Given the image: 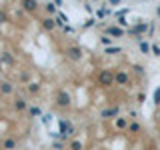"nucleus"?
I'll return each instance as SVG.
<instances>
[{"label": "nucleus", "mask_w": 160, "mask_h": 150, "mask_svg": "<svg viewBox=\"0 0 160 150\" xmlns=\"http://www.w3.org/2000/svg\"><path fill=\"white\" fill-rule=\"evenodd\" d=\"M154 102L160 104V88H156V92H154Z\"/></svg>", "instance_id": "a878e982"}, {"label": "nucleus", "mask_w": 160, "mask_h": 150, "mask_svg": "<svg viewBox=\"0 0 160 150\" xmlns=\"http://www.w3.org/2000/svg\"><path fill=\"white\" fill-rule=\"evenodd\" d=\"M114 82L120 84V86H124V84H128V74L124 72V70H120V72L114 74Z\"/></svg>", "instance_id": "0eeeda50"}, {"label": "nucleus", "mask_w": 160, "mask_h": 150, "mask_svg": "<svg viewBox=\"0 0 160 150\" xmlns=\"http://www.w3.org/2000/svg\"><path fill=\"white\" fill-rule=\"evenodd\" d=\"M58 128H60V138H70L74 134V126L70 124V120H60L58 122Z\"/></svg>", "instance_id": "f257e3e1"}, {"label": "nucleus", "mask_w": 160, "mask_h": 150, "mask_svg": "<svg viewBox=\"0 0 160 150\" xmlns=\"http://www.w3.org/2000/svg\"><path fill=\"white\" fill-rule=\"evenodd\" d=\"M70 102H72V100H70V94L68 92H64V90H58L56 92V104L60 108H70Z\"/></svg>", "instance_id": "7ed1b4c3"}, {"label": "nucleus", "mask_w": 160, "mask_h": 150, "mask_svg": "<svg viewBox=\"0 0 160 150\" xmlns=\"http://www.w3.org/2000/svg\"><path fill=\"white\" fill-rule=\"evenodd\" d=\"M126 126H128V120L126 118H116V128L122 130V128H126Z\"/></svg>", "instance_id": "6ab92c4d"}, {"label": "nucleus", "mask_w": 160, "mask_h": 150, "mask_svg": "<svg viewBox=\"0 0 160 150\" xmlns=\"http://www.w3.org/2000/svg\"><path fill=\"white\" fill-rule=\"evenodd\" d=\"M106 14H110V8H102V10H98V12H96V16H98V18H104Z\"/></svg>", "instance_id": "b1692460"}, {"label": "nucleus", "mask_w": 160, "mask_h": 150, "mask_svg": "<svg viewBox=\"0 0 160 150\" xmlns=\"http://www.w3.org/2000/svg\"><path fill=\"white\" fill-rule=\"evenodd\" d=\"M152 52L156 54V56H160V46H156V44H154V46H152Z\"/></svg>", "instance_id": "bb28decb"}, {"label": "nucleus", "mask_w": 160, "mask_h": 150, "mask_svg": "<svg viewBox=\"0 0 160 150\" xmlns=\"http://www.w3.org/2000/svg\"><path fill=\"white\" fill-rule=\"evenodd\" d=\"M158 120H160V112H158Z\"/></svg>", "instance_id": "72a5a7b5"}, {"label": "nucleus", "mask_w": 160, "mask_h": 150, "mask_svg": "<svg viewBox=\"0 0 160 150\" xmlns=\"http://www.w3.org/2000/svg\"><path fill=\"white\" fill-rule=\"evenodd\" d=\"M44 8H46V12H48V16H56V14H58V6H56V4H54V2H46V4H44Z\"/></svg>", "instance_id": "ddd939ff"}, {"label": "nucleus", "mask_w": 160, "mask_h": 150, "mask_svg": "<svg viewBox=\"0 0 160 150\" xmlns=\"http://www.w3.org/2000/svg\"><path fill=\"white\" fill-rule=\"evenodd\" d=\"M14 92V84L12 82H0V94H12Z\"/></svg>", "instance_id": "6e6552de"}, {"label": "nucleus", "mask_w": 160, "mask_h": 150, "mask_svg": "<svg viewBox=\"0 0 160 150\" xmlns=\"http://www.w3.org/2000/svg\"><path fill=\"white\" fill-rule=\"evenodd\" d=\"M46 2H48V0H46Z\"/></svg>", "instance_id": "f704fd0d"}, {"label": "nucleus", "mask_w": 160, "mask_h": 150, "mask_svg": "<svg viewBox=\"0 0 160 150\" xmlns=\"http://www.w3.org/2000/svg\"><path fill=\"white\" fill-rule=\"evenodd\" d=\"M102 118H114V116H118V106H112V108H106V110H102V114H100Z\"/></svg>", "instance_id": "1a4fd4ad"}, {"label": "nucleus", "mask_w": 160, "mask_h": 150, "mask_svg": "<svg viewBox=\"0 0 160 150\" xmlns=\"http://www.w3.org/2000/svg\"><path fill=\"white\" fill-rule=\"evenodd\" d=\"M4 20H6V14H4V12H0V22H4Z\"/></svg>", "instance_id": "c756f323"}, {"label": "nucleus", "mask_w": 160, "mask_h": 150, "mask_svg": "<svg viewBox=\"0 0 160 150\" xmlns=\"http://www.w3.org/2000/svg\"><path fill=\"white\" fill-rule=\"evenodd\" d=\"M140 50H142V54H150V50H152V46H150L148 42H144V40H142V42H140Z\"/></svg>", "instance_id": "f3484780"}, {"label": "nucleus", "mask_w": 160, "mask_h": 150, "mask_svg": "<svg viewBox=\"0 0 160 150\" xmlns=\"http://www.w3.org/2000/svg\"><path fill=\"white\" fill-rule=\"evenodd\" d=\"M108 2H110V6H116V4H120L122 0H108Z\"/></svg>", "instance_id": "c85d7f7f"}, {"label": "nucleus", "mask_w": 160, "mask_h": 150, "mask_svg": "<svg viewBox=\"0 0 160 150\" xmlns=\"http://www.w3.org/2000/svg\"><path fill=\"white\" fill-rule=\"evenodd\" d=\"M54 4H56V6H62V0H54Z\"/></svg>", "instance_id": "7c9ffc66"}, {"label": "nucleus", "mask_w": 160, "mask_h": 150, "mask_svg": "<svg viewBox=\"0 0 160 150\" xmlns=\"http://www.w3.org/2000/svg\"><path fill=\"white\" fill-rule=\"evenodd\" d=\"M50 122H52V114H42V124H46V126H48Z\"/></svg>", "instance_id": "5701e85b"}, {"label": "nucleus", "mask_w": 160, "mask_h": 150, "mask_svg": "<svg viewBox=\"0 0 160 150\" xmlns=\"http://www.w3.org/2000/svg\"><path fill=\"white\" fill-rule=\"evenodd\" d=\"M42 26L46 30H54V26H56V18H54V16H46L42 20Z\"/></svg>", "instance_id": "9d476101"}, {"label": "nucleus", "mask_w": 160, "mask_h": 150, "mask_svg": "<svg viewBox=\"0 0 160 150\" xmlns=\"http://www.w3.org/2000/svg\"><path fill=\"white\" fill-rule=\"evenodd\" d=\"M54 18H56V24H58V26H66V24H68V16L64 12H58Z\"/></svg>", "instance_id": "4468645a"}, {"label": "nucleus", "mask_w": 160, "mask_h": 150, "mask_svg": "<svg viewBox=\"0 0 160 150\" xmlns=\"http://www.w3.org/2000/svg\"><path fill=\"white\" fill-rule=\"evenodd\" d=\"M104 52H106V54H120V52H122V48H120V46H108Z\"/></svg>", "instance_id": "a211bd4d"}, {"label": "nucleus", "mask_w": 160, "mask_h": 150, "mask_svg": "<svg viewBox=\"0 0 160 150\" xmlns=\"http://www.w3.org/2000/svg\"><path fill=\"white\" fill-rule=\"evenodd\" d=\"M128 130H130V132H134V134H136V132H140V124H138V122H132V124H128Z\"/></svg>", "instance_id": "4be33fe9"}, {"label": "nucleus", "mask_w": 160, "mask_h": 150, "mask_svg": "<svg viewBox=\"0 0 160 150\" xmlns=\"http://www.w3.org/2000/svg\"><path fill=\"white\" fill-rule=\"evenodd\" d=\"M2 68H4V64H2V62H0V72H2Z\"/></svg>", "instance_id": "2f4dec72"}, {"label": "nucleus", "mask_w": 160, "mask_h": 150, "mask_svg": "<svg viewBox=\"0 0 160 150\" xmlns=\"http://www.w3.org/2000/svg\"><path fill=\"white\" fill-rule=\"evenodd\" d=\"M12 106H14L16 112H22V110H26V100H24V98H16L12 102Z\"/></svg>", "instance_id": "9b49d317"}, {"label": "nucleus", "mask_w": 160, "mask_h": 150, "mask_svg": "<svg viewBox=\"0 0 160 150\" xmlns=\"http://www.w3.org/2000/svg\"><path fill=\"white\" fill-rule=\"evenodd\" d=\"M70 150H82V142L80 140H72L70 142Z\"/></svg>", "instance_id": "aec40b11"}, {"label": "nucleus", "mask_w": 160, "mask_h": 150, "mask_svg": "<svg viewBox=\"0 0 160 150\" xmlns=\"http://www.w3.org/2000/svg\"><path fill=\"white\" fill-rule=\"evenodd\" d=\"M66 56L70 60H74V62H78V60L82 58V48L80 46H68L66 48Z\"/></svg>", "instance_id": "20e7f679"}, {"label": "nucleus", "mask_w": 160, "mask_h": 150, "mask_svg": "<svg viewBox=\"0 0 160 150\" xmlns=\"http://www.w3.org/2000/svg\"><path fill=\"white\" fill-rule=\"evenodd\" d=\"M0 62H2V64H8V66H12V64H14L12 54H10V52H4V54H2V58H0Z\"/></svg>", "instance_id": "dca6fc26"}, {"label": "nucleus", "mask_w": 160, "mask_h": 150, "mask_svg": "<svg viewBox=\"0 0 160 150\" xmlns=\"http://www.w3.org/2000/svg\"><path fill=\"white\" fill-rule=\"evenodd\" d=\"M92 24H94V20L90 18V20H86V24H84V28H90V26H92Z\"/></svg>", "instance_id": "cd10ccee"}, {"label": "nucleus", "mask_w": 160, "mask_h": 150, "mask_svg": "<svg viewBox=\"0 0 160 150\" xmlns=\"http://www.w3.org/2000/svg\"><path fill=\"white\" fill-rule=\"evenodd\" d=\"M22 8L26 12H36L38 10V2L36 0H22Z\"/></svg>", "instance_id": "423d86ee"}, {"label": "nucleus", "mask_w": 160, "mask_h": 150, "mask_svg": "<svg viewBox=\"0 0 160 150\" xmlns=\"http://www.w3.org/2000/svg\"><path fill=\"white\" fill-rule=\"evenodd\" d=\"M98 84L100 86H112L114 84V72L112 70H102L98 74Z\"/></svg>", "instance_id": "f03ea898"}, {"label": "nucleus", "mask_w": 160, "mask_h": 150, "mask_svg": "<svg viewBox=\"0 0 160 150\" xmlns=\"http://www.w3.org/2000/svg\"><path fill=\"white\" fill-rule=\"evenodd\" d=\"M26 90H28V94H38L40 92V84L38 82H28L26 84Z\"/></svg>", "instance_id": "2eb2a0df"}, {"label": "nucleus", "mask_w": 160, "mask_h": 150, "mask_svg": "<svg viewBox=\"0 0 160 150\" xmlns=\"http://www.w3.org/2000/svg\"><path fill=\"white\" fill-rule=\"evenodd\" d=\"M158 16H160V8H158Z\"/></svg>", "instance_id": "473e14b6"}, {"label": "nucleus", "mask_w": 160, "mask_h": 150, "mask_svg": "<svg viewBox=\"0 0 160 150\" xmlns=\"http://www.w3.org/2000/svg\"><path fill=\"white\" fill-rule=\"evenodd\" d=\"M28 112H30V116H42V112H40V108H38V106L28 108Z\"/></svg>", "instance_id": "412c9836"}, {"label": "nucleus", "mask_w": 160, "mask_h": 150, "mask_svg": "<svg viewBox=\"0 0 160 150\" xmlns=\"http://www.w3.org/2000/svg\"><path fill=\"white\" fill-rule=\"evenodd\" d=\"M106 36H114V38H122L124 36V30L120 26H108L106 28Z\"/></svg>", "instance_id": "39448f33"}, {"label": "nucleus", "mask_w": 160, "mask_h": 150, "mask_svg": "<svg viewBox=\"0 0 160 150\" xmlns=\"http://www.w3.org/2000/svg\"><path fill=\"white\" fill-rule=\"evenodd\" d=\"M2 148H4V150H16V140H14V138L2 140Z\"/></svg>", "instance_id": "f8f14e48"}, {"label": "nucleus", "mask_w": 160, "mask_h": 150, "mask_svg": "<svg viewBox=\"0 0 160 150\" xmlns=\"http://www.w3.org/2000/svg\"><path fill=\"white\" fill-rule=\"evenodd\" d=\"M100 42H102V44H106V46H110L112 38H110V36H102V38H100Z\"/></svg>", "instance_id": "393cba45"}]
</instances>
